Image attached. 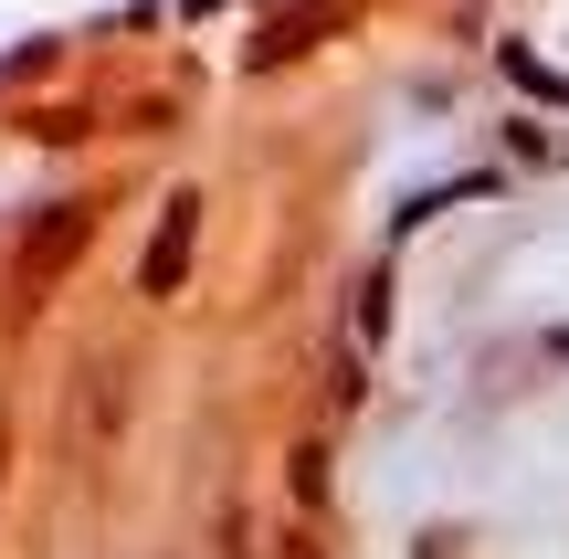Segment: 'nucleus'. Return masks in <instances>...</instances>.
I'll list each match as a JSON object with an SVG mask.
<instances>
[{
    "instance_id": "1",
    "label": "nucleus",
    "mask_w": 569,
    "mask_h": 559,
    "mask_svg": "<svg viewBox=\"0 0 569 559\" xmlns=\"http://www.w3.org/2000/svg\"><path fill=\"white\" fill-rule=\"evenodd\" d=\"M84 243H96V201H53L32 232H21V296H53Z\"/></svg>"
},
{
    "instance_id": "2",
    "label": "nucleus",
    "mask_w": 569,
    "mask_h": 559,
    "mask_svg": "<svg viewBox=\"0 0 569 559\" xmlns=\"http://www.w3.org/2000/svg\"><path fill=\"white\" fill-rule=\"evenodd\" d=\"M190 232H201V190H169L159 232H148V264H138L148 296H180V274H190Z\"/></svg>"
}]
</instances>
